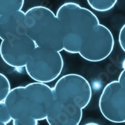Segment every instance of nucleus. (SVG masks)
<instances>
[{
    "label": "nucleus",
    "mask_w": 125,
    "mask_h": 125,
    "mask_svg": "<svg viewBox=\"0 0 125 125\" xmlns=\"http://www.w3.org/2000/svg\"><path fill=\"white\" fill-rule=\"evenodd\" d=\"M63 67L64 60L60 52L37 47L25 69L35 82L47 84L61 75Z\"/></svg>",
    "instance_id": "obj_4"
},
{
    "label": "nucleus",
    "mask_w": 125,
    "mask_h": 125,
    "mask_svg": "<svg viewBox=\"0 0 125 125\" xmlns=\"http://www.w3.org/2000/svg\"><path fill=\"white\" fill-rule=\"evenodd\" d=\"M55 15L63 33L64 50L68 53H79L85 38L100 24L92 10L73 2L62 5Z\"/></svg>",
    "instance_id": "obj_2"
},
{
    "label": "nucleus",
    "mask_w": 125,
    "mask_h": 125,
    "mask_svg": "<svg viewBox=\"0 0 125 125\" xmlns=\"http://www.w3.org/2000/svg\"><path fill=\"white\" fill-rule=\"evenodd\" d=\"M122 67H123V68H124V69H125V60H124V62H123Z\"/></svg>",
    "instance_id": "obj_19"
},
{
    "label": "nucleus",
    "mask_w": 125,
    "mask_h": 125,
    "mask_svg": "<svg viewBox=\"0 0 125 125\" xmlns=\"http://www.w3.org/2000/svg\"><path fill=\"white\" fill-rule=\"evenodd\" d=\"M84 125H100V124L97 123H95V122H88V123L85 124Z\"/></svg>",
    "instance_id": "obj_18"
},
{
    "label": "nucleus",
    "mask_w": 125,
    "mask_h": 125,
    "mask_svg": "<svg viewBox=\"0 0 125 125\" xmlns=\"http://www.w3.org/2000/svg\"><path fill=\"white\" fill-rule=\"evenodd\" d=\"M82 118V109L73 104L54 100L46 120L49 125H79Z\"/></svg>",
    "instance_id": "obj_9"
},
{
    "label": "nucleus",
    "mask_w": 125,
    "mask_h": 125,
    "mask_svg": "<svg viewBox=\"0 0 125 125\" xmlns=\"http://www.w3.org/2000/svg\"><path fill=\"white\" fill-rule=\"evenodd\" d=\"M12 121L7 106L4 102L0 103V122L8 124Z\"/></svg>",
    "instance_id": "obj_14"
},
{
    "label": "nucleus",
    "mask_w": 125,
    "mask_h": 125,
    "mask_svg": "<svg viewBox=\"0 0 125 125\" xmlns=\"http://www.w3.org/2000/svg\"><path fill=\"white\" fill-rule=\"evenodd\" d=\"M118 42L120 44V47L125 52V23L120 29L119 35H118Z\"/></svg>",
    "instance_id": "obj_16"
},
{
    "label": "nucleus",
    "mask_w": 125,
    "mask_h": 125,
    "mask_svg": "<svg viewBox=\"0 0 125 125\" xmlns=\"http://www.w3.org/2000/svg\"><path fill=\"white\" fill-rule=\"evenodd\" d=\"M25 18L23 10L0 16V39L4 41L26 35Z\"/></svg>",
    "instance_id": "obj_10"
},
{
    "label": "nucleus",
    "mask_w": 125,
    "mask_h": 125,
    "mask_svg": "<svg viewBox=\"0 0 125 125\" xmlns=\"http://www.w3.org/2000/svg\"><path fill=\"white\" fill-rule=\"evenodd\" d=\"M13 125H38V121L32 118H23L12 120Z\"/></svg>",
    "instance_id": "obj_15"
},
{
    "label": "nucleus",
    "mask_w": 125,
    "mask_h": 125,
    "mask_svg": "<svg viewBox=\"0 0 125 125\" xmlns=\"http://www.w3.org/2000/svg\"><path fill=\"white\" fill-rule=\"evenodd\" d=\"M0 125H7V124H5L4 123H2V122H0Z\"/></svg>",
    "instance_id": "obj_20"
},
{
    "label": "nucleus",
    "mask_w": 125,
    "mask_h": 125,
    "mask_svg": "<svg viewBox=\"0 0 125 125\" xmlns=\"http://www.w3.org/2000/svg\"><path fill=\"white\" fill-rule=\"evenodd\" d=\"M23 5V0H0V16L22 10Z\"/></svg>",
    "instance_id": "obj_11"
},
{
    "label": "nucleus",
    "mask_w": 125,
    "mask_h": 125,
    "mask_svg": "<svg viewBox=\"0 0 125 125\" xmlns=\"http://www.w3.org/2000/svg\"><path fill=\"white\" fill-rule=\"evenodd\" d=\"M36 47L35 42L27 35L10 38L0 43V56L11 67H25Z\"/></svg>",
    "instance_id": "obj_8"
},
{
    "label": "nucleus",
    "mask_w": 125,
    "mask_h": 125,
    "mask_svg": "<svg viewBox=\"0 0 125 125\" xmlns=\"http://www.w3.org/2000/svg\"><path fill=\"white\" fill-rule=\"evenodd\" d=\"M118 81L120 83V84L121 85V86H122V87L124 88V89L125 90V69H124V70L121 72V73H120V75H119V76H118Z\"/></svg>",
    "instance_id": "obj_17"
},
{
    "label": "nucleus",
    "mask_w": 125,
    "mask_h": 125,
    "mask_svg": "<svg viewBox=\"0 0 125 125\" xmlns=\"http://www.w3.org/2000/svg\"><path fill=\"white\" fill-rule=\"evenodd\" d=\"M87 2L93 10L99 12H106L114 8L117 1L116 0H88Z\"/></svg>",
    "instance_id": "obj_12"
},
{
    "label": "nucleus",
    "mask_w": 125,
    "mask_h": 125,
    "mask_svg": "<svg viewBox=\"0 0 125 125\" xmlns=\"http://www.w3.org/2000/svg\"><path fill=\"white\" fill-rule=\"evenodd\" d=\"M11 89L12 88L8 77L5 74L0 73V103L5 100Z\"/></svg>",
    "instance_id": "obj_13"
},
{
    "label": "nucleus",
    "mask_w": 125,
    "mask_h": 125,
    "mask_svg": "<svg viewBox=\"0 0 125 125\" xmlns=\"http://www.w3.org/2000/svg\"><path fill=\"white\" fill-rule=\"evenodd\" d=\"M115 41L111 31L104 25H97L84 40L79 54L86 61L98 62L109 57Z\"/></svg>",
    "instance_id": "obj_6"
},
{
    "label": "nucleus",
    "mask_w": 125,
    "mask_h": 125,
    "mask_svg": "<svg viewBox=\"0 0 125 125\" xmlns=\"http://www.w3.org/2000/svg\"><path fill=\"white\" fill-rule=\"evenodd\" d=\"M25 14L26 35L38 47L60 52L64 50L60 22L51 9L41 5L34 6L28 9Z\"/></svg>",
    "instance_id": "obj_3"
},
{
    "label": "nucleus",
    "mask_w": 125,
    "mask_h": 125,
    "mask_svg": "<svg viewBox=\"0 0 125 125\" xmlns=\"http://www.w3.org/2000/svg\"><path fill=\"white\" fill-rule=\"evenodd\" d=\"M99 108L103 116L110 122L125 123V90L118 80L104 87L99 99Z\"/></svg>",
    "instance_id": "obj_7"
},
{
    "label": "nucleus",
    "mask_w": 125,
    "mask_h": 125,
    "mask_svg": "<svg viewBox=\"0 0 125 125\" xmlns=\"http://www.w3.org/2000/svg\"><path fill=\"white\" fill-rule=\"evenodd\" d=\"M55 100L73 104L85 109L92 97V89L87 79L76 73L62 76L52 88Z\"/></svg>",
    "instance_id": "obj_5"
},
{
    "label": "nucleus",
    "mask_w": 125,
    "mask_h": 125,
    "mask_svg": "<svg viewBox=\"0 0 125 125\" xmlns=\"http://www.w3.org/2000/svg\"><path fill=\"white\" fill-rule=\"evenodd\" d=\"M54 100L52 88L35 82L12 88L4 103L12 120L32 118L38 121L47 119Z\"/></svg>",
    "instance_id": "obj_1"
}]
</instances>
